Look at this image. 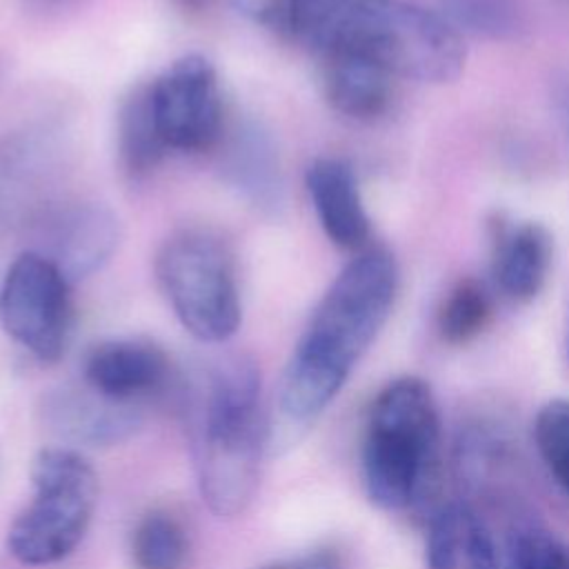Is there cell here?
<instances>
[{
    "label": "cell",
    "instance_id": "6da1fadb",
    "mask_svg": "<svg viewBox=\"0 0 569 569\" xmlns=\"http://www.w3.org/2000/svg\"><path fill=\"white\" fill-rule=\"evenodd\" d=\"M231 7L318 58H358L393 78L442 84L460 76L465 44L447 18L402 0H229Z\"/></svg>",
    "mask_w": 569,
    "mask_h": 569
},
{
    "label": "cell",
    "instance_id": "7a4b0ae2",
    "mask_svg": "<svg viewBox=\"0 0 569 569\" xmlns=\"http://www.w3.org/2000/svg\"><path fill=\"white\" fill-rule=\"evenodd\" d=\"M396 291V260L380 247L358 251L333 278L280 378L278 411L289 427L311 425L333 402L385 327Z\"/></svg>",
    "mask_w": 569,
    "mask_h": 569
},
{
    "label": "cell",
    "instance_id": "3957f363",
    "mask_svg": "<svg viewBox=\"0 0 569 569\" xmlns=\"http://www.w3.org/2000/svg\"><path fill=\"white\" fill-rule=\"evenodd\" d=\"M262 447L260 371L247 356L224 358L207 373L193 418L198 487L218 518L240 516L249 507Z\"/></svg>",
    "mask_w": 569,
    "mask_h": 569
},
{
    "label": "cell",
    "instance_id": "277c9868",
    "mask_svg": "<svg viewBox=\"0 0 569 569\" xmlns=\"http://www.w3.org/2000/svg\"><path fill=\"white\" fill-rule=\"evenodd\" d=\"M440 416L431 387L416 376L387 382L369 405L360 445L367 498L385 511L411 507L431 478Z\"/></svg>",
    "mask_w": 569,
    "mask_h": 569
},
{
    "label": "cell",
    "instance_id": "5b68a950",
    "mask_svg": "<svg viewBox=\"0 0 569 569\" xmlns=\"http://www.w3.org/2000/svg\"><path fill=\"white\" fill-rule=\"evenodd\" d=\"M31 502L7 531L9 553L27 567L64 560L82 542L98 502V476L73 449L47 447L31 460Z\"/></svg>",
    "mask_w": 569,
    "mask_h": 569
},
{
    "label": "cell",
    "instance_id": "8992f818",
    "mask_svg": "<svg viewBox=\"0 0 569 569\" xmlns=\"http://www.w3.org/2000/svg\"><path fill=\"white\" fill-rule=\"evenodd\" d=\"M158 284L180 325L202 342H224L242 320L236 260L213 231L171 233L156 256Z\"/></svg>",
    "mask_w": 569,
    "mask_h": 569
},
{
    "label": "cell",
    "instance_id": "52a82bcc",
    "mask_svg": "<svg viewBox=\"0 0 569 569\" xmlns=\"http://www.w3.org/2000/svg\"><path fill=\"white\" fill-rule=\"evenodd\" d=\"M71 282L40 251L20 253L0 284V325L42 362H56L71 333Z\"/></svg>",
    "mask_w": 569,
    "mask_h": 569
},
{
    "label": "cell",
    "instance_id": "ba28073f",
    "mask_svg": "<svg viewBox=\"0 0 569 569\" xmlns=\"http://www.w3.org/2000/svg\"><path fill=\"white\" fill-rule=\"evenodd\" d=\"M149 87V104L167 151L202 153L224 138V104L213 64L198 53L173 60Z\"/></svg>",
    "mask_w": 569,
    "mask_h": 569
},
{
    "label": "cell",
    "instance_id": "9c48e42d",
    "mask_svg": "<svg viewBox=\"0 0 569 569\" xmlns=\"http://www.w3.org/2000/svg\"><path fill=\"white\" fill-rule=\"evenodd\" d=\"M84 382L100 398L129 407L167 389L171 382V362L149 340H107L87 353Z\"/></svg>",
    "mask_w": 569,
    "mask_h": 569
},
{
    "label": "cell",
    "instance_id": "30bf717a",
    "mask_svg": "<svg viewBox=\"0 0 569 569\" xmlns=\"http://www.w3.org/2000/svg\"><path fill=\"white\" fill-rule=\"evenodd\" d=\"M120 227L113 213L96 202L58 209L44 224L47 258L69 282L98 271L116 251Z\"/></svg>",
    "mask_w": 569,
    "mask_h": 569
},
{
    "label": "cell",
    "instance_id": "8fae6325",
    "mask_svg": "<svg viewBox=\"0 0 569 569\" xmlns=\"http://www.w3.org/2000/svg\"><path fill=\"white\" fill-rule=\"evenodd\" d=\"M227 182L262 213H278L284 202V176L271 133L253 120L236 124L222 138Z\"/></svg>",
    "mask_w": 569,
    "mask_h": 569
},
{
    "label": "cell",
    "instance_id": "7c38bea8",
    "mask_svg": "<svg viewBox=\"0 0 569 569\" xmlns=\"http://www.w3.org/2000/svg\"><path fill=\"white\" fill-rule=\"evenodd\" d=\"M305 182L327 238L340 249H367L371 224L351 167L338 158H318L309 164Z\"/></svg>",
    "mask_w": 569,
    "mask_h": 569
},
{
    "label": "cell",
    "instance_id": "4fadbf2b",
    "mask_svg": "<svg viewBox=\"0 0 569 569\" xmlns=\"http://www.w3.org/2000/svg\"><path fill=\"white\" fill-rule=\"evenodd\" d=\"M429 569H498V551L482 518L465 502L442 505L427 525Z\"/></svg>",
    "mask_w": 569,
    "mask_h": 569
},
{
    "label": "cell",
    "instance_id": "5bb4252c",
    "mask_svg": "<svg viewBox=\"0 0 569 569\" xmlns=\"http://www.w3.org/2000/svg\"><path fill=\"white\" fill-rule=\"evenodd\" d=\"M551 264V238L538 222L502 227L493 238V278L500 291L527 302L536 298Z\"/></svg>",
    "mask_w": 569,
    "mask_h": 569
},
{
    "label": "cell",
    "instance_id": "9a60e30c",
    "mask_svg": "<svg viewBox=\"0 0 569 569\" xmlns=\"http://www.w3.org/2000/svg\"><path fill=\"white\" fill-rule=\"evenodd\" d=\"M320 82L331 109L358 122L378 120L393 93V76L358 58H320Z\"/></svg>",
    "mask_w": 569,
    "mask_h": 569
},
{
    "label": "cell",
    "instance_id": "2e32d148",
    "mask_svg": "<svg viewBox=\"0 0 569 569\" xmlns=\"http://www.w3.org/2000/svg\"><path fill=\"white\" fill-rule=\"evenodd\" d=\"M47 416L60 433L91 445L118 442L138 425L131 407L104 400L91 389L56 393L47 402Z\"/></svg>",
    "mask_w": 569,
    "mask_h": 569
},
{
    "label": "cell",
    "instance_id": "e0dca14e",
    "mask_svg": "<svg viewBox=\"0 0 569 569\" xmlns=\"http://www.w3.org/2000/svg\"><path fill=\"white\" fill-rule=\"evenodd\" d=\"M167 153L162 144L151 104H149V87L133 89L118 113V156L124 171L133 178L147 176Z\"/></svg>",
    "mask_w": 569,
    "mask_h": 569
},
{
    "label": "cell",
    "instance_id": "ac0fdd59",
    "mask_svg": "<svg viewBox=\"0 0 569 569\" xmlns=\"http://www.w3.org/2000/svg\"><path fill=\"white\" fill-rule=\"evenodd\" d=\"M129 551L136 569H184L189 560V533L171 511L151 509L138 518Z\"/></svg>",
    "mask_w": 569,
    "mask_h": 569
},
{
    "label": "cell",
    "instance_id": "d6986e66",
    "mask_svg": "<svg viewBox=\"0 0 569 569\" xmlns=\"http://www.w3.org/2000/svg\"><path fill=\"white\" fill-rule=\"evenodd\" d=\"M491 318V300L482 284L467 278L460 280L442 300L438 311V331L449 345H465L487 327Z\"/></svg>",
    "mask_w": 569,
    "mask_h": 569
},
{
    "label": "cell",
    "instance_id": "ffe728a7",
    "mask_svg": "<svg viewBox=\"0 0 569 569\" xmlns=\"http://www.w3.org/2000/svg\"><path fill=\"white\" fill-rule=\"evenodd\" d=\"M533 442L553 480L569 496V400L556 398L533 420Z\"/></svg>",
    "mask_w": 569,
    "mask_h": 569
},
{
    "label": "cell",
    "instance_id": "44dd1931",
    "mask_svg": "<svg viewBox=\"0 0 569 569\" xmlns=\"http://www.w3.org/2000/svg\"><path fill=\"white\" fill-rule=\"evenodd\" d=\"M447 22L473 33L507 38L520 24L518 9L511 0H442Z\"/></svg>",
    "mask_w": 569,
    "mask_h": 569
},
{
    "label": "cell",
    "instance_id": "7402d4cb",
    "mask_svg": "<svg viewBox=\"0 0 569 569\" xmlns=\"http://www.w3.org/2000/svg\"><path fill=\"white\" fill-rule=\"evenodd\" d=\"M507 569H569V545L545 529H520L509 540Z\"/></svg>",
    "mask_w": 569,
    "mask_h": 569
},
{
    "label": "cell",
    "instance_id": "603a6c76",
    "mask_svg": "<svg viewBox=\"0 0 569 569\" xmlns=\"http://www.w3.org/2000/svg\"><path fill=\"white\" fill-rule=\"evenodd\" d=\"M260 569H342V556L331 547H322L293 558L269 562Z\"/></svg>",
    "mask_w": 569,
    "mask_h": 569
},
{
    "label": "cell",
    "instance_id": "cb8c5ba5",
    "mask_svg": "<svg viewBox=\"0 0 569 569\" xmlns=\"http://www.w3.org/2000/svg\"><path fill=\"white\" fill-rule=\"evenodd\" d=\"M558 113H560V120H562V127H565V133L569 140V82H565L558 93Z\"/></svg>",
    "mask_w": 569,
    "mask_h": 569
},
{
    "label": "cell",
    "instance_id": "d4e9b609",
    "mask_svg": "<svg viewBox=\"0 0 569 569\" xmlns=\"http://www.w3.org/2000/svg\"><path fill=\"white\" fill-rule=\"evenodd\" d=\"M180 11L189 13V16H200L202 11L209 9L211 0H171Z\"/></svg>",
    "mask_w": 569,
    "mask_h": 569
},
{
    "label": "cell",
    "instance_id": "484cf974",
    "mask_svg": "<svg viewBox=\"0 0 569 569\" xmlns=\"http://www.w3.org/2000/svg\"><path fill=\"white\" fill-rule=\"evenodd\" d=\"M565 347H567V356H569V305H567V318H565Z\"/></svg>",
    "mask_w": 569,
    "mask_h": 569
}]
</instances>
